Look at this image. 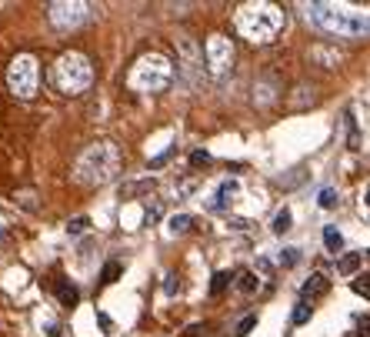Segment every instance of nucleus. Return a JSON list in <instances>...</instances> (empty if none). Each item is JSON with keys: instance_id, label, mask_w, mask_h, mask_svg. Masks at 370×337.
<instances>
[{"instance_id": "1", "label": "nucleus", "mask_w": 370, "mask_h": 337, "mask_svg": "<svg viewBox=\"0 0 370 337\" xmlns=\"http://www.w3.org/2000/svg\"><path fill=\"white\" fill-rule=\"evenodd\" d=\"M121 147L110 140L90 144L84 154L74 160V181L80 187H103L121 174Z\"/></svg>"}, {"instance_id": "2", "label": "nucleus", "mask_w": 370, "mask_h": 337, "mask_svg": "<svg viewBox=\"0 0 370 337\" xmlns=\"http://www.w3.org/2000/svg\"><path fill=\"white\" fill-rule=\"evenodd\" d=\"M310 24L321 27L334 37H367L370 34V10L344 7V3H310L307 7Z\"/></svg>"}, {"instance_id": "3", "label": "nucleus", "mask_w": 370, "mask_h": 337, "mask_svg": "<svg viewBox=\"0 0 370 337\" xmlns=\"http://www.w3.org/2000/svg\"><path fill=\"white\" fill-rule=\"evenodd\" d=\"M284 10L277 7V3H264V0H257V3H244L237 14H234V27H237V34L247 37L250 44H271L273 37L284 30Z\"/></svg>"}, {"instance_id": "4", "label": "nucleus", "mask_w": 370, "mask_h": 337, "mask_svg": "<svg viewBox=\"0 0 370 337\" xmlns=\"http://www.w3.org/2000/svg\"><path fill=\"white\" fill-rule=\"evenodd\" d=\"M171 80H173L171 57L153 51V53H144V57L134 60V67L127 74V87L134 94H160V90L171 87Z\"/></svg>"}, {"instance_id": "5", "label": "nucleus", "mask_w": 370, "mask_h": 337, "mask_svg": "<svg viewBox=\"0 0 370 337\" xmlns=\"http://www.w3.org/2000/svg\"><path fill=\"white\" fill-rule=\"evenodd\" d=\"M50 80H53V87H57L60 94L77 97V94H84V90L94 84V67H90V60L80 51H67L53 60Z\"/></svg>"}, {"instance_id": "6", "label": "nucleus", "mask_w": 370, "mask_h": 337, "mask_svg": "<svg viewBox=\"0 0 370 337\" xmlns=\"http://www.w3.org/2000/svg\"><path fill=\"white\" fill-rule=\"evenodd\" d=\"M37 84H40V64L34 53H17L7 67V87L14 97L21 101H30L37 94Z\"/></svg>"}, {"instance_id": "7", "label": "nucleus", "mask_w": 370, "mask_h": 337, "mask_svg": "<svg viewBox=\"0 0 370 337\" xmlns=\"http://www.w3.org/2000/svg\"><path fill=\"white\" fill-rule=\"evenodd\" d=\"M204 53H207V71L214 77H223L230 71V64H234V44L223 34H210L207 44H204Z\"/></svg>"}, {"instance_id": "8", "label": "nucleus", "mask_w": 370, "mask_h": 337, "mask_svg": "<svg viewBox=\"0 0 370 337\" xmlns=\"http://www.w3.org/2000/svg\"><path fill=\"white\" fill-rule=\"evenodd\" d=\"M87 14H90V7H87L84 0H57V3H50V7H47L50 24L60 27V30L80 27L84 21H87Z\"/></svg>"}, {"instance_id": "9", "label": "nucleus", "mask_w": 370, "mask_h": 337, "mask_svg": "<svg viewBox=\"0 0 370 337\" xmlns=\"http://www.w3.org/2000/svg\"><path fill=\"white\" fill-rule=\"evenodd\" d=\"M177 53H180V71L187 74V80H190V84H197V80H200V74H197V71H200V51H197V44H194L187 34H180V37H177Z\"/></svg>"}, {"instance_id": "10", "label": "nucleus", "mask_w": 370, "mask_h": 337, "mask_svg": "<svg viewBox=\"0 0 370 337\" xmlns=\"http://www.w3.org/2000/svg\"><path fill=\"white\" fill-rule=\"evenodd\" d=\"M237 194H241V181H237V177H223V181L217 184V190H214V197L207 201V208H210V210L230 208Z\"/></svg>"}, {"instance_id": "11", "label": "nucleus", "mask_w": 370, "mask_h": 337, "mask_svg": "<svg viewBox=\"0 0 370 337\" xmlns=\"http://www.w3.org/2000/svg\"><path fill=\"white\" fill-rule=\"evenodd\" d=\"M327 287H330V281L323 277L321 271H317V274H310V277L304 281V287H300V301H304V304H310L314 297H321V294H327Z\"/></svg>"}, {"instance_id": "12", "label": "nucleus", "mask_w": 370, "mask_h": 337, "mask_svg": "<svg viewBox=\"0 0 370 337\" xmlns=\"http://www.w3.org/2000/svg\"><path fill=\"white\" fill-rule=\"evenodd\" d=\"M57 297H60V304H77L80 294H77V287L71 284L67 277H60V281H57Z\"/></svg>"}, {"instance_id": "13", "label": "nucleus", "mask_w": 370, "mask_h": 337, "mask_svg": "<svg viewBox=\"0 0 370 337\" xmlns=\"http://www.w3.org/2000/svg\"><path fill=\"white\" fill-rule=\"evenodd\" d=\"M360 260H364V254H344V258L337 260V271H341L344 277H350V274H357Z\"/></svg>"}, {"instance_id": "14", "label": "nucleus", "mask_w": 370, "mask_h": 337, "mask_svg": "<svg viewBox=\"0 0 370 337\" xmlns=\"http://www.w3.org/2000/svg\"><path fill=\"white\" fill-rule=\"evenodd\" d=\"M190 224H194V217H190V214H173L171 221H167V231H171V234H187V231H190Z\"/></svg>"}, {"instance_id": "15", "label": "nucleus", "mask_w": 370, "mask_h": 337, "mask_svg": "<svg viewBox=\"0 0 370 337\" xmlns=\"http://www.w3.org/2000/svg\"><path fill=\"white\" fill-rule=\"evenodd\" d=\"M291 221H294L291 208H280L277 210V217H273V234H287L291 231Z\"/></svg>"}, {"instance_id": "16", "label": "nucleus", "mask_w": 370, "mask_h": 337, "mask_svg": "<svg viewBox=\"0 0 370 337\" xmlns=\"http://www.w3.org/2000/svg\"><path fill=\"white\" fill-rule=\"evenodd\" d=\"M323 244H327V251H334V254H337V251L344 247V237H341L337 227H323Z\"/></svg>"}, {"instance_id": "17", "label": "nucleus", "mask_w": 370, "mask_h": 337, "mask_svg": "<svg viewBox=\"0 0 370 337\" xmlns=\"http://www.w3.org/2000/svg\"><path fill=\"white\" fill-rule=\"evenodd\" d=\"M117 277H121V260H107L103 271H100V281H103V284H114Z\"/></svg>"}, {"instance_id": "18", "label": "nucleus", "mask_w": 370, "mask_h": 337, "mask_svg": "<svg viewBox=\"0 0 370 337\" xmlns=\"http://www.w3.org/2000/svg\"><path fill=\"white\" fill-rule=\"evenodd\" d=\"M230 277H234L230 271H217V274H214V281H210V294H223L227 284H230Z\"/></svg>"}, {"instance_id": "19", "label": "nucleus", "mask_w": 370, "mask_h": 337, "mask_svg": "<svg viewBox=\"0 0 370 337\" xmlns=\"http://www.w3.org/2000/svg\"><path fill=\"white\" fill-rule=\"evenodd\" d=\"M257 284H260V281H257V274H254V271H244V274H241V281H237V287H241L244 294H254Z\"/></svg>"}, {"instance_id": "20", "label": "nucleus", "mask_w": 370, "mask_h": 337, "mask_svg": "<svg viewBox=\"0 0 370 337\" xmlns=\"http://www.w3.org/2000/svg\"><path fill=\"white\" fill-rule=\"evenodd\" d=\"M277 260H280V267H294L297 260H300V247H284Z\"/></svg>"}, {"instance_id": "21", "label": "nucleus", "mask_w": 370, "mask_h": 337, "mask_svg": "<svg viewBox=\"0 0 370 337\" xmlns=\"http://www.w3.org/2000/svg\"><path fill=\"white\" fill-rule=\"evenodd\" d=\"M317 204H321V208H337V190H334V187H323L321 190V197H317Z\"/></svg>"}, {"instance_id": "22", "label": "nucleus", "mask_w": 370, "mask_h": 337, "mask_svg": "<svg viewBox=\"0 0 370 337\" xmlns=\"http://www.w3.org/2000/svg\"><path fill=\"white\" fill-rule=\"evenodd\" d=\"M347 140H350V147H360V134H357V121H354V114H347Z\"/></svg>"}, {"instance_id": "23", "label": "nucleus", "mask_w": 370, "mask_h": 337, "mask_svg": "<svg viewBox=\"0 0 370 337\" xmlns=\"http://www.w3.org/2000/svg\"><path fill=\"white\" fill-rule=\"evenodd\" d=\"M350 287H354V294H360V297H367V301H370V274H360V277H357Z\"/></svg>"}, {"instance_id": "24", "label": "nucleus", "mask_w": 370, "mask_h": 337, "mask_svg": "<svg viewBox=\"0 0 370 337\" xmlns=\"http://www.w3.org/2000/svg\"><path fill=\"white\" fill-rule=\"evenodd\" d=\"M254 327H257V314H247L244 321L237 324V337H247L250 331H254Z\"/></svg>"}, {"instance_id": "25", "label": "nucleus", "mask_w": 370, "mask_h": 337, "mask_svg": "<svg viewBox=\"0 0 370 337\" xmlns=\"http://www.w3.org/2000/svg\"><path fill=\"white\" fill-rule=\"evenodd\" d=\"M291 321H294V324H307V321H310V304L300 301V304L294 308V317H291Z\"/></svg>"}, {"instance_id": "26", "label": "nucleus", "mask_w": 370, "mask_h": 337, "mask_svg": "<svg viewBox=\"0 0 370 337\" xmlns=\"http://www.w3.org/2000/svg\"><path fill=\"white\" fill-rule=\"evenodd\" d=\"M90 227V217H74L71 224H67V234H84Z\"/></svg>"}, {"instance_id": "27", "label": "nucleus", "mask_w": 370, "mask_h": 337, "mask_svg": "<svg viewBox=\"0 0 370 337\" xmlns=\"http://www.w3.org/2000/svg\"><path fill=\"white\" fill-rule=\"evenodd\" d=\"M357 327H360V331H357L360 337H370V314H360V317H357Z\"/></svg>"}, {"instance_id": "28", "label": "nucleus", "mask_w": 370, "mask_h": 337, "mask_svg": "<svg viewBox=\"0 0 370 337\" xmlns=\"http://www.w3.org/2000/svg\"><path fill=\"white\" fill-rule=\"evenodd\" d=\"M190 164H194V167H200V164H210V154H204V151H197V154L190 157Z\"/></svg>"}, {"instance_id": "29", "label": "nucleus", "mask_w": 370, "mask_h": 337, "mask_svg": "<svg viewBox=\"0 0 370 337\" xmlns=\"http://www.w3.org/2000/svg\"><path fill=\"white\" fill-rule=\"evenodd\" d=\"M177 290V281H173V274H167V294H173Z\"/></svg>"}, {"instance_id": "30", "label": "nucleus", "mask_w": 370, "mask_h": 337, "mask_svg": "<svg viewBox=\"0 0 370 337\" xmlns=\"http://www.w3.org/2000/svg\"><path fill=\"white\" fill-rule=\"evenodd\" d=\"M364 201H367V204H370V184H367V194H364Z\"/></svg>"}]
</instances>
